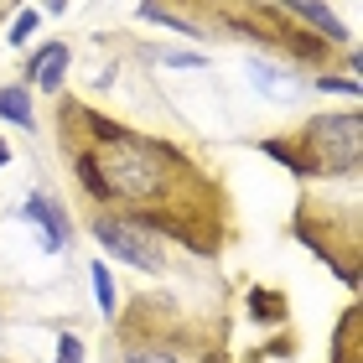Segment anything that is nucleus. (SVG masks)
I'll return each instance as SVG.
<instances>
[{"mask_svg": "<svg viewBox=\"0 0 363 363\" xmlns=\"http://www.w3.org/2000/svg\"><path fill=\"white\" fill-rule=\"evenodd\" d=\"M250 317L255 322H286V301L275 291H250Z\"/></svg>", "mask_w": 363, "mask_h": 363, "instance_id": "nucleus-12", "label": "nucleus"}, {"mask_svg": "<svg viewBox=\"0 0 363 363\" xmlns=\"http://www.w3.org/2000/svg\"><path fill=\"white\" fill-rule=\"evenodd\" d=\"M37 21H42V16H37V6H26L21 16H16V21H11V47H21V42L31 37V31H37Z\"/></svg>", "mask_w": 363, "mask_h": 363, "instance_id": "nucleus-13", "label": "nucleus"}, {"mask_svg": "<svg viewBox=\"0 0 363 363\" xmlns=\"http://www.w3.org/2000/svg\"><path fill=\"white\" fill-rule=\"evenodd\" d=\"M6 167H11V145L0 140V172H6Z\"/></svg>", "mask_w": 363, "mask_h": 363, "instance_id": "nucleus-16", "label": "nucleus"}, {"mask_svg": "<svg viewBox=\"0 0 363 363\" xmlns=\"http://www.w3.org/2000/svg\"><path fill=\"white\" fill-rule=\"evenodd\" d=\"M0 120H11L21 130L37 125V109H31V89L26 84H6V89H0Z\"/></svg>", "mask_w": 363, "mask_h": 363, "instance_id": "nucleus-9", "label": "nucleus"}, {"mask_svg": "<svg viewBox=\"0 0 363 363\" xmlns=\"http://www.w3.org/2000/svg\"><path fill=\"white\" fill-rule=\"evenodd\" d=\"M301 213L306 223H322V234H311V228H296V239L311 244L317 250V259H327L342 286L358 291V208H327V203H311V197H301Z\"/></svg>", "mask_w": 363, "mask_h": 363, "instance_id": "nucleus-4", "label": "nucleus"}, {"mask_svg": "<svg viewBox=\"0 0 363 363\" xmlns=\"http://www.w3.org/2000/svg\"><path fill=\"white\" fill-rule=\"evenodd\" d=\"M317 84H322V89H337V94H348V99H358V78H327V73H322Z\"/></svg>", "mask_w": 363, "mask_h": 363, "instance_id": "nucleus-15", "label": "nucleus"}, {"mask_svg": "<svg viewBox=\"0 0 363 363\" xmlns=\"http://www.w3.org/2000/svg\"><path fill=\"white\" fill-rule=\"evenodd\" d=\"M52 363H84V337L57 333V358H52Z\"/></svg>", "mask_w": 363, "mask_h": 363, "instance_id": "nucleus-14", "label": "nucleus"}, {"mask_svg": "<svg viewBox=\"0 0 363 363\" xmlns=\"http://www.w3.org/2000/svg\"><path fill=\"white\" fill-rule=\"evenodd\" d=\"M327 363H363V353H358V306H348L337 317V337H333V358Z\"/></svg>", "mask_w": 363, "mask_h": 363, "instance_id": "nucleus-10", "label": "nucleus"}, {"mask_svg": "<svg viewBox=\"0 0 363 363\" xmlns=\"http://www.w3.org/2000/svg\"><path fill=\"white\" fill-rule=\"evenodd\" d=\"M89 280H94L99 311H104V317H114V311H120V291H114V275H109V265H104V259H94V265H89Z\"/></svg>", "mask_w": 363, "mask_h": 363, "instance_id": "nucleus-11", "label": "nucleus"}, {"mask_svg": "<svg viewBox=\"0 0 363 363\" xmlns=\"http://www.w3.org/2000/svg\"><path fill=\"white\" fill-rule=\"evenodd\" d=\"M89 234L104 244L109 255H120V265L145 270V275H167V250H161V239L145 234V228L114 218V213H94V218H89Z\"/></svg>", "mask_w": 363, "mask_h": 363, "instance_id": "nucleus-5", "label": "nucleus"}, {"mask_svg": "<svg viewBox=\"0 0 363 363\" xmlns=\"http://www.w3.org/2000/svg\"><path fill=\"white\" fill-rule=\"evenodd\" d=\"M275 6L286 11L296 26H306L311 37H322L327 47H353V31L333 16V6H327V0H275Z\"/></svg>", "mask_w": 363, "mask_h": 363, "instance_id": "nucleus-6", "label": "nucleus"}, {"mask_svg": "<svg viewBox=\"0 0 363 363\" xmlns=\"http://www.w3.org/2000/svg\"><path fill=\"white\" fill-rule=\"evenodd\" d=\"M259 156L286 167L296 182H353L363 172V114L358 104L311 114L286 135H265Z\"/></svg>", "mask_w": 363, "mask_h": 363, "instance_id": "nucleus-2", "label": "nucleus"}, {"mask_svg": "<svg viewBox=\"0 0 363 363\" xmlns=\"http://www.w3.org/2000/svg\"><path fill=\"white\" fill-rule=\"evenodd\" d=\"M52 140L94 213H114L203 259H218L239 239V213L223 172L182 140L135 130L73 94H57L52 104Z\"/></svg>", "mask_w": 363, "mask_h": 363, "instance_id": "nucleus-1", "label": "nucleus"}, {"mask_svg": "<svg viewBox=\"0 0 363 363\" xmlns=\"http://www.w3.org/2000/svg\"><path fill=\"white\" fill-rule=\"evenodd\" d=\"M68 62H73V52H68V42H47V47H37L31 52V62H26V78L37 84L42 94H62V78H68Z\"/></svg>", "mask_w": 363, "mask_h": 363, "instance_id": "nucleus-7", "label": "nucleus"}, {"mask_svg": "<svg viewBox=\"0 0 363 363\" xmlns=\"http://www.w3.org/2000/svg\"><path fill=\"white\" fill-rule=\"evenodd\" d=\"M120 327H114V363H187L203 358V363H223V353H203V327L187 322L177 306H167L161 296H140L130 301L125 311H114Z\"/></svg>", "mask_w": 363, "mask_h": 363, "instance_id": "nucleus-3", "label": "nucleus"}, {"mask_svg": "<svg viewBox=\"0 0 363 363\" xmlns=\"http://www.w3.org/2000/svg\"><path fill=\"white\" fill-rule=\"evenodd\" d=\"M26 218L47 234V250H52V255H57V250H68V239H73V218H68V213H62L47 192H31V197H26Z\"/></svg>", "mask_w": 363, "mask_h": 363, "instance_id": "nucleus-8", "label": "nucleus"}]
</instances>
